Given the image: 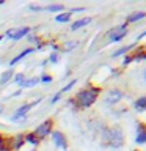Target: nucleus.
I'll return each instance as SVG.
<instances>
[{"label": "nucleus", "instance_id": "9d476101", "mask_svg": "<svg viewBox=\"0 0 146 151\" xmlns=\"http://www.w3.org/2000/svg\"><path fill=\"white\" fill-rule=\"evenodd\" d=\"M25 143V139H24L22 134H19L16 137H13V140H9V150L17 151L19 148H22V145Z\"/></svg>", "mask_w": 146, "mask_h": 151}, {"label": "nucleus", "instance_id": "6ab92c4d", "mask_svg": "<svg viewBox=\"0 0 146 151\" xmlns=\"http://www.w3.org/2000/svg\"><path fill=\"white\" fill-rule=\"evenodd\" d=\"M132 49H134V46H132V44H130V46H126V47H122V49L116 50L115 54H113V57H118V55H124L127 50H132Z\"/></svg>", "mask_w": 146, "mask_h": 151}, {"label": "nucleus", "instance_id": "5701e85b", "mask_svg": "<svg viewBox=\"0 0 146 151\" xmlns=\"http://www.w3.org/2000/svg\"><path fill=\"white\" fill-rule=\"evenodd\" d=\"M41 82H52V76L50 74H44V76H41Z\"/></svg>", "mask_w": 146, "mask_h": 151}, {"label": "nucleus", "instance_id": "20e7f679", "mask_svg": "<svg viewBox=\"0 0 146 151\" xmlns=\"http://www.w3.org/2000/svg\"><path fill=\"white\" fill-rule=\"evenodd\" d=\"M122 96H124V91H122L121 88H110V90H107V93H105V98H104V102H105V106L108 107H112V106H115V104H118L122 99Z\"/></svg>", "mask_w": 146, "mask_h": 151}, {"label": "nucleus", "instance_id": "393cba45", "mask_svg": "<svg viewBox=\"0 0 146 151\" xmlns=\"http://www.w3.org/2000/svg\"><path fill=\"white\" fill-rule=\"evenodd\" d=\"M5 110V106H3V104L2 102H0V115H2V112Z\"/></svg>", "mask_w": 146, "mask_h": 151}, {"label": "nucleus", "instance_id": "b1692460", "mask_svg": "<svg viewBox=\"0 0 146 151\" xmlns=\"http://www.w3.org/2000/svg\"><path fill=\"white\" fill-rule=\"evenodd\" d=\"M50 61H58V54H55V52H54V54L50 55Z\"/></svg>", "mask_w": 146, "mask_h": 151}, {"label": "nucleus", "instance_id": "412c9836", "mask_svg": "<svg viewBox=\"0 0 146 151\" xmlns=\"http://www.w3.org/2000/svg\"><path fill=\"white\" fill-rule=\"evenodd\" d=\"M74 85H75V80H72V82H69L68 85H66V87H63V88L60 90V94H63V93H66V91H69V90L72 88Z\"/></svg>", "mask_w": 146, "mask_h": 151}, {"label": "nucleus", "instance_id": "39448f33", "mask_svg": "<svg viewBox=\"0 0 146 151\" xmlns=\"http://www.w3.org/2000/svg\"><path fill=\"white\" fill-rule=\"evenodd\" d=\"M127 35V24H122V25H118V27H113L107 32L105 38L110 42H116V41H121L122 38Z\"/></svg>", "mask_w": 146, "mask_h": 151}, {"label": "nucleus", "instance_id": "423d86ee", "mask_svg": "<svg viewBox=\"0 0 146 151\" xmlns=\"http://www.w3.org/2000/svg\"><path fill=\"white\" fill-rule=\"evenodd\" d=\"M52 139H54V143L61 150H68L69 148V142H68V137L64 135V132H61L58 129L52 131Z\"/></svg>", "mask_w": 146, "mask_h": 151}, {"label": "nucleus", "instance_id": "f8f14e48", "mask_svg": "<svg viewBox=\"0 0 146 151\" xmlns=\"http://www.w3.org/2000/svg\"><path fill=\"white\" fill-rule=\"evenodd\" d=\"M31 52H35V47H28V49L22 50L21 54H19V55H16V57H14V58H13L11 61H9V66H14V65H16V63H17L19 60H22L24 57H27L28 54H31Z\"/></svg>", "mask_w": 146, "mask_h": 151}, {"label": "nucleus", "instance_id": "ddd939ff", "mask_svg": "<svg viewBox=\"0 0 146 151\" xmlns=\"http://www.w3.org/2000/svg\"><path fill=\"white\" fill-rule=\"evenodd\" d=\"M91 21H93L91 17H82V19H79V21H75L72 25H71V30H79V28L88 25V24L91 22Z\"/></svg>", "mask_w": 146, "mask_h": 151}, {"label": "nucleus", "instance_id": "9b49d317", "mask_svg": "<svg viewBox=\"0 0 146 151\" xmlns=\"http://www.w3.org/2000/svg\"><path fill=\"white\" fill-rule=\"evenodd\" d=\"M134 107H135V110L140 112V113H141V112H146V94H145V96H140V98L135 99Z\"/></svg>", "mask_w": 146, "mask_h": 151}, {"label": "nucleus", "instance_id": "6e6552de", "mask_svg": "<svg viewBox=\"0 0 146 151\" xmlns=\"http://www.w3.org/2000/svg\"><path fill=\"white\" fill-rule=\"evenodd\" d=\"M135 142L138 145L146 143V123L138 120L137 121V134H135Z\"/></svg>", "mask_w": 146, "mask_h": 151}, {"label": "nucleus", "instance_id": "aec40b11", "mask_svg": "<svg viewBox=\"0 0 146 151\" xmlns=\"http://www.w3.org/2000/svg\"><path fill=\"white\" fill-rule=\"evenodd\" d=\"M11 76H13V71H6V73H3V74H2V77H0V83H5V82H8Z\"/></svg>", "mask_w": 146, "mask_h": 151}, {"label": "nucleus", "instance_id": "0eeeda50", "mask_svg": "<svg viewBox=\"0 0 146 151\" xmlns=\"http://www.w3.org/2000/svg\"><path fill=\"white\" fill-rule=\"evenodd\" d=\"M31 28L30 27H17V28H11V30L6 32V36L9 38L11 41H17L21 40V38H24L25 35H28L30 33Z\"/></svg>", "mask_w": 146, "mask_h": 151}, {"label": "nucleus", "instance_id": "c85d7f7f", "mask_svg": "<svg viewBox=\"0 0 146 151\" xmlns=\"http://www.w3.org/2000/svg\"><path fill=\"white\" fill-rule=\"evenodd\" d=\"M132 151H140V150H132Z\"/></svg>", "mask_w": 146, "mask_h": 151}, {"label": "nucleus", "instance_id": "2eb2a0df", "mask_svg": "<svg viewBox=\"0 0 146 151\" xmlns=\"http://www.w3.org/2000/svg\"><path fill=\"white\" fill-rule=\"evenodd\" d=\"M24 139H25V142H27V143H31V145H39V139H38V135L35 134V132H28V134H25V135H24Z\"/></svg>", "mask_w": 146, "mask_h": 151}, {"label": "nucleus", "instance_id": "4be33fe9", "mask_svg": "<svg viewBox=\"0 0 146 151\" xmlns=\"http://www.w3.org/2000/svg\"><path fill=\"white\" fill-rule=\"evenodd\" d=\"M24 80H25V76H24V74H21V73H19V74H16V76H14V82H16V83H19V85H21V83L24 82Z\"/></svg>", "mask_w": 146, "mask_h": 151}, {"label": "nucleus", "instance_id": "1a4fd4ad", "mask_svg": "<svg viewBox=\"0 0 146 151\" xmlns=\"http://www.w3.org/2000/svg\"><path fill=\"white\" fill-rule=\"evenodd\" d=\"M38 102H39V101H35V102H28V104H24V106H21V107H19L16 112H14V115H13V118H11V120H13V121H17V120H24V118H25V115H27V112L30 110V109H31L33 106H36Z\"/></svg>", "mask_w": 146, "mask_h": 151}, {"label": "nucleus", "instance_id": "bb28decb", "mask_svg": "<svg viewBox=\"0 0 146 151\" xmlns=\"http://www.w3.org/2000/svg\"><path fill=\"white\" fill-rule=\"evenodd\" d=\"M143 76H145V80H146V69H145V74Z\"/></svg>", "mask_w": 146, "mask_h": 151}, {"label": "nucleus", "instance_id": "f03ea898", "mask_svg": "<svg viewBox=\"0 0 146 151\" xmlns=\"http://www.w3.org/2000/svg\"><path fill=\"white\" fill-rule=\"evenodd\" d=\"M99 94H101V88L99 87H88L83 88L75 94V104L79 109H88L91 107L94 102L97 101Z\"/></svg>", "mask_w": 146, "mask_h": 151}, {"label": "nucleus", "instance_id": "a878e982", "mask_svg": "<svg viewBox=\"0 0 146 151\" xmlns=\"http://www.w3.org/2000/svg\"><path fill=\"white\" fill-rule=\"evenodd\" d=\"M143 36H146V32L143 33V35H140V38H143Z\"/></svg>", "mask_w": 146, "mask_h": 151}, {"label": "nucleus", "instance_id": "f3484780", "mask_svg": "<svg viewBox=\"0 0 146 151\" xmlns=\"http://www.w3.org/2000/svg\"><path fill=\"white\" fill-rule=\"evenodd\" d=\"M39 82V79H36V77H31V79H25L24 82L21 83V87H35V85Z\"/></svg>", "mask_w": 146, "mask_h": 151}, {"label": "nucleus", "instance_id": "f257e3e1", "mask_svg": "<svg viewBox=\"0 0 146 151\" xmlns=\"http://www.w3.org/2000/svg\"><path fill=\"white\" fill-rule=\"evenodd\" d=\"M102 140L104 143L110 148H122L126 143V132L122 129V126L120 124H113L108 127H104L102 131Z\"/></svg>", "mask_w": 146, "mask_h": 151}, {"label": "nucleus", "instance_id": "dca6fc26", "mask_svg": "<svg viewBox=\"0 0 146 151\" xmlns=\"http://www.w3.org/2000/svg\"><path fill=\"white\" fill-rule=\"evenodd\" d=\"M0 151H11L9 150V140L0 134Z\"/></svg>", "mask_w": 146, "mask_h": 151}, {"label": "nucleus", "instance_id": "4468645a", "mask_svg": "<svg viewBox=\"0 0 146 151\" xmlns=\"http://www.w3.org/2000/svg\"><path fill=\"white\" fill-rule=\"evenodd\" d=\"M146 17V13L145 11H135V13H132L127 16V22H137V21H140V19H145Z\"/></svg>", "mask_w": 146, "mask_h": 151}, {"label": "nucleus", "instance_id": "cd10ccee", "mask_svg": "<svg viewBox=\"0 0 146 151\" xmlns=\"http://www.w3.org/2000/svg\"><path fill=\"white\" fill-rule=\"evenodd\" d=\"M2 40H3V36H0V41H2Z\"/></svg>", "mask_w": 146, "mask_h": 151}, {"label": "nucleus", "instance_id": "7ed1b4c3", "mask_svg": "<svg viewBox=\"0 0 146 151\" xmlns=\"http://www.w3.org/2000/svg\"><path fill=\"white\" fill-rule=\"evenodd\" d=\"M54 127H55V120H54V118H47V120H46V121H42L41 124L38 126L33 132H35V134L38 135V139L42 140L44 137H47L49 134H52Z\"/></svg>", "mask_w": 146, "mask_h": 151}, {"label": "nucleus", "instance_id": "a211bd4d", "mask_svg": "<svg viewBox=\"0 0 146 151\" xmlns=\"http://www.w3.org/2000/svg\"><path fill=\"white\" fill-rule=\"evenodd\" d=\"M55 21H57V22H69V21H71V13L58 14V16H55Z\"/></svg>", "mask_w": 146, "mask_h": 151}]
</instances>
